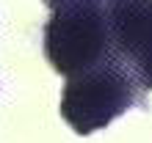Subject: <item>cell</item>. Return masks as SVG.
I'll use <instances>...</instances> for the list:
<instances>
[{
	"label": "cell",
	"instance_id": "1",
	"mask_svg": "<svg viewBox=\"0 0 152 143\" xmlns=\"http://www.w3.org/2000/svg\"><path fill=\"white\" fill-rule=\"evenodd\" d=\"M44 52L53 69L66 77H77L111 58H119L111 39L105 0H77L56 8L44 28Z\"/></svg>",
	"mask_w": 152,
	"mask_h": 143
},
{
	"label": "cell",
	"instance_id": "2",
	"mask_svg": "<svg viewBox=\"0 0 152 143\" xmlns=\"http://www.w3.org/2000/svg\"><path fill=\"white\" fill-rule=\"evenodd\" d=\"M136 99L138 91L133 72H127V64H122V58H111L66 80L61 96V116L75 132L88 135L122 116Z\"/></svg>",
	"mask_w": 152,
	"mask_h": 143
},
{
	"label": "cell",
	"instance_id": "3",
	"mask_svg": "<svg viewBox=\"0 0 152 143\" xmlns=\"http://www.w3.org/2000/svg\"><path fill=\"white\" fill-rule=\"evenodd\" d=\"M111 39L133 77L152 88V3H108Z\"/></svg>",
	"mask_w": 152,
	"mask_h": 143
},
{
	"label": "cell",
	"instance_id": "4",
	"mask_svg": "<svg viewBox=\"0 0 152 143\" xmlns=\"http://www.w3.org/2000/svg\"><path fill=\"white\" fill-rule=\"evenodd\" d=\"M44 3H47L53 11H56V8H61V6H69V3H77V0H44Z\"/></svg>",
	"mask_w": 152,
	"mask_h": 143
},
{
	"label": "cell",
	"instance_id": "5",
	"mask_svg": "<svg viewBox=\"0 0 152 143\" xmlns=\"http://www.w3.org/2000/svg\"><path fill=\"white\" fill-rule=\"evenodd\" d=\"M108 3H152V0H105V6Z\"/></svg>",
	"mask_w": 152,
	"mask_h": 143
}]
</instances>
